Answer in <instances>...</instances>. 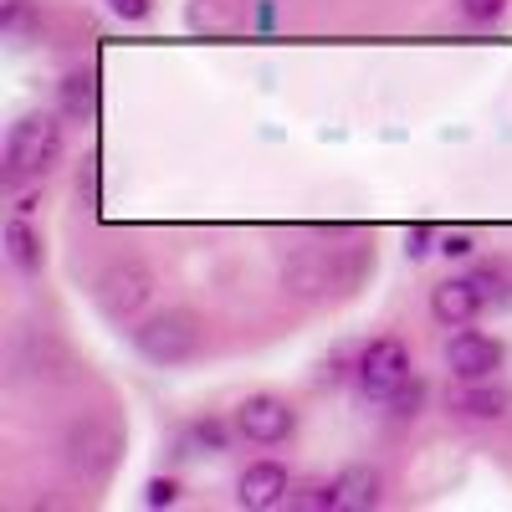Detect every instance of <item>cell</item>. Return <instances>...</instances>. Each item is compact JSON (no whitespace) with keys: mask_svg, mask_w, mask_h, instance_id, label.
<instances>
[{"mask_svg":"<svg viewBox=\"0 0 512 512\" xmlns=\"http://www.w3.org/2000/svg\"><path fill=\"white\" fill-rule=\"evenodd\" d=\"M57 154H62V123L52 113H26L6 134V159H0L6 169H0V185L21 190V185L41 180L57 164Z\"/></svg>","mask_w":512,"mask_h":512,"instance_id":"6da1fadb","label":"cell"},{"mask_svg":"<svg viewBox=\"0 0 512 512\" xmlns=\"http://www.w3.org/2000/svg\"><path fill=\"white\" fill-rule=\"evenodd\" d=\"M200 318L195 313H185V308H169V313H154V318H144L139 328H134V349L149 359V364H159V369H169V364H185V359H195L200 354Z\"/></svg>","mask_w":512,"mask_h":512,"instance_id":"7a4b0ae2","label":"cell"},{"mask_svg":"<svg viewBox=\"0 0 512 512\" xmlns=\"http://www.w3.org/2000/svg\"><path fill=\"white\" fill-rule=\"evenodd\" d=\"M118 451H123V431H118L108 415H82V420H72V431H67V441H62L67 466H72V472H82V477H108L113 461H118Z\"/></svg>","mask_w":512,"mask_h":512,"instance_id":"3957f363","label":"cell"},{"mask_svg":"<svg viewBox=\"0 0 512 512\" xmlns=\"http://www.w3.org/2000/svg\"><path fill=\"white\" fill-rule=\"evenodd\" d=\"M497 292H502V277H497L492 267H477V272H466V277L441 282V287L431 292V313H436V323H446V328H466Z\"/></svg>","mask_w":512,"mask_h":512,"instance_id":"277c9868","label":"cell"},{"mask_svg":"<svg viewBox=\"0 0 512 512\" xmlns=\"http://www.w3.org/2000/svg\"><path fill=\"white\" fill-rule=\"evenodd\" d=\"M410 349L400 338H374V344L359 354V390L369 400H390L400 384H410Z\"/></svg>","mask_w":512,"mask_h":512,"instance_id":"5b68a950","label":"cell"},{"mask_svg":"<svg viewBox=\"0 0 512 512\" xmlns=\"http://www.w3.org/2000/svg\"><path fill=\"white\" fill-rule=\"evenodd\" d=\"M149 292H154L149 267L128 256V262H113V267L98 277V308H103L113 323H123V318H134V313L149 303Z\"/></svg>","mask_w":512,"mask_h":512,"instance_id":"8992f818","label":"cell"},{"mask_svg":"<svg viewBox=\"0 0 512 512\" xmlns=\"http://www.w3.org/2000/svg\"><path fill=\"white\" fill-rule=\"evenodd\" d=\"M236 431L251 446H282L297 431V410L282 395H246L236 405Z\"/></svg>","mask_w":512,"mask_h":512,"instance_id":"52a82bcc","label":"cell"},{"mask_svg":"<svg viewBox=\"0 0 512 512\" xmlns=\"http://www.w3.org/2000/svg\"><path fill=\"white\" fill-rule=\"evenodd\" d=\"M446 364L461 384H472V379H492L502 369V344L492 333H477V328H461L451 344H446Z\"/></svg>","mask_w":512,"mask_h":512,"instance_id":"ba28073f","label":"cell"},{"mask_svg":"<svg viewBox=\"0 0 512 512\" xmlns=\"http://www.w3.org/2000/svg\"><path fill=\"white\" fill-rule=\"evenodd\" d=\"M287 466H277V461H256V466H246L241 472V482H236V502L241 507H251V512H267V507H282L287 502Z\"/></svg>","mask_w":512,"mask_h":512,"instance_id":"9c48e42d","label":"cell"},{"mask_svg":"<svg viewBox=\"0 0 512 512\" xmlns=\"http://www.w3.org/2000/svg\"><path fill=\"white\" fill-rule=\"evenodd\" d=\"M456 415L466 420H502L512 410V384H492V379H472L466 390L451 400Z\"/></svg>","mask_w":512,"mask_h":512,"instance_id":"30bf717a","label":"cell"},{"mask_svg":"<svg viewBox=\"0 0 512 512\" xmlns=\"http://www.w3.org/2000/svg\"><path fill=\"white\" fill-rule=\"evenodd\" d=\"M333 507L338 512H369L379 507V472L374 466H349L333 477Z\"/></svg>","mask_w":512,"mask_h":512,"instance_id":"8fae6325","label":"cell"},{"mask_svg":"<svg viewBox=\"0 0 512 512\" xmlns=\"http://www.w3.org/2000/svg\"><path fill=\"white\" fill-rule=\"evenodd\" d=\"M6 256L16 262V272L36 277V272H41V236H36L26 221H11V226H6Z\"/></svg>","mask_w":512,"mask_h":512,"instance_id":"7c38bea8","label":"cell"},{"mask_svg":"<svg viewBox=\"0 0 512 512\" xmlns=\"http://www.w3.org/2000/svg\"><path fill=\"white\" fill-rule=\"evenodd\" d=\"M62 113L67 118H93L98 113V82H93V72L62 77Z\"/></svg>","mask_w":512,"mask_h":512,"instance_id":"4fadbf2b","label":"cell"},{"mask_svg":"<svg viewBox=\"0 0 512 512\" xmlns=\"http://www.w3.org/2000/svg\"><path fill=\"white\" fill-rule=\"evenodd\" d=\"M41 21H36V11H31V0H6V11H0V31L6 36H26V31H36Z\"/></svg>","mask_w":512,"mask_h":512,"instance_id":"5bb4252c","label":"cell"},{"mask_svg":"<svg viewBox=\"0 0 512 512\" xmlns=\"http://www.w3.org/2000/svg\"><path fill=\"white\" fill-rule=\"evenodd\" d=\"M190 441H195L200 451H210V456H221L231 436H226V425H221V420H195V425H190Z\"/></svg>","mask_w":512,"mask_h":512,"instance_id":"9a60e30c","label":"cell"},{"mask_svg":"<svg viewBox=\"0 0 512 512\" xmlns=\"http://www.w3.org/2000/svg\"><path fill=\"white\" fill-rule=\"evenodd\" d=\"M502 11H507V0H461V16L472 26H497Z\"/></svg>","mask_w":512,"mask_h":512,"instance_id":"2e32d148","label":"cell"},{"mask_svg":"<svg viewBox=\"0 0 512 512\" xmlns=\"http://www.w3.org/2000/svg\"><path fill=\"white\" fill-rule=\"evenodd\" d=\"M420 395H425V384H420V379H410V384H400V390H395L390 400H384V405H390V410L405 420V415H415V410H420Z\"/></svg>","mask_w":512,"mask_h":512,"instance_id":"e0dca14e","label":"cell"},{"mask_svg":"<svg viewBox=\"0 0 512 512\" xmlns=\"http://www.w3.org/2000/svg\"><path fill=\"white\" fill-rule=\"evenodd\" d=\"M175 497H180V487L169 482V477H154V482L144 487V502H149V507H169V502H175Z\"/></svg>","mask_w":512,"mask_h":512,"instance_id":"ac0fdd59","label":"cell"},{"mask_svg":"<svg viewBox=\"0 0 512 512\" xmlns=\"http://www.w3.org/2000/svg\"><path fill=\"white\" fill-rule=\"evenodd\" d=\"M108 11L118 21H144L149 16V0H108Z\"/></svg>","mask_w":512,"mask_h":512,"instance_id":"d6986e66","label":"cell"},{"mask_svg":"<svg viewBox=\"0 0 512 512\" xmlns=\"http://www.w3.org/2000/svg\"><path fill=\"white\" fill-rule=\"evenodd\" d=\"M297 507H333V482H328V487H323V482L308 487L303 497H297Z\"/></svg>","mask_w":512,"mask_h":512,"instance_id":"ffe728a7","label":"cell"},{"mask_svg":"<svg viewBox=\"0 0 512 512\" xmlns=\"http://www.w3.org/2000/svg\"><path fill=\"white\" fill-rule=\"evenodd\" d=\"M441 251H446V256H472V236H461V231H456V236L441 241Z\"/></svg>","mask_w":512,"mask_h":512,"instance_id":"44dd1931","label":"cell"},{"mask_svg":"<svg viewBox=\"0 0 512 512\" xmlns=\"http://www.w3.org/2000/svg\"><path fill=\"white\" fill-rule=\"evenodd\" d=\"M425 241H431V226H410V256H420Z\"/></svg>","mask_w":512,"mask_h":512,"instance_id":"7402d4cb","label":"cell"}]
</instances>
